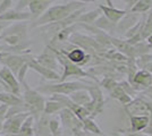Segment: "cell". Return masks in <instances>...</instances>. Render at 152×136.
Listing matches in <instances>:
<instances>
[{"instance_id":"6da1fadb","label":"cell","mask_w":152,"mask_h":136,"mask_svg":"<svg viewBox=\"0 0 152 136\" xmlns=\"http://www.w3.org/2000/svg\"><path fill=\"white\" fill-rule=\"evenodd\" d=\"M86 5H88V2H85V1H69V2H66L63 5L51 6L45 10V13L41 17H39L37 20L32 22L30 24V27L31 28H39L41 26L66 20L72 14H74L80 9H83V7H85Z\"/></svg>"},{"instance_id":"7a4b0ae2","label":"cell","mask_w":152,"mask_h":136,"mask_svg":"<svg viewBox=\"0 0 152 136\" xmlns=\"http://www.w3.org/2000/svg\"><path fill=\"white\" fill-rule=\"evenodd\" d=\"M20 85L24 86V90L20 93V99L25 105L26 110L30 115L34 117V119H38L43 113L45 104V97L41 93H39L37 90L31 89L25 82Z\"/></svg>"},{"instance_id":"3957f363","label":"cell","mask_w":152,"mask_h":136,"mask_svg":"<svg viewBox=\"0 0 152 136\" xmlns=\"http://www.w3.org/2000/svg\"><path fill=\"white\" fill-rule=\"evenodd\" d=\"M90 86L82 82H61V83H56V84H43L39 86L37 91L39 93L43 94H60V95H70L72 93H74L76 91L81 90H89Z\"/></svg>"},{"instance_id":"277c9868","label":"cell","mask_w":152,"mask_h":136,"mask_svg":"<svg viewBox=\"0 0 152 136\" xmlns=\"http://www.w3.org/2000/svg\"><path fill=\"white\" fill-rule=\"evenodd\" d=\"M51 48H52L53 51H55V55H56V57H57V60H58V63H59V65H61L64 68L63 75L60 76V79H59L58 83L65 82V79L68 78L69 76H76V77H92L89 73H86L85 71H83L80 66L75 65V64H73V63H70L65 55H63L60 51H58V49L53 48V47H51Z\"/></svg>"},{"instance_id":"5b68a950","label":"cell","mask_w":152,"mask_h":136,"mask_svg":"<svg viewBox=\"0 0 152 136\" xmlns=\"http://www.w3.org/2000/svg\"><path fill=\"white\" fill-rule=\"evenodd\" d=\"M33 58H34V56L31 55V53H26V55H7L6 57L0 59V66L9 69L16 76L18 71L22 68V66L27 64Z\"/></svg>"},{"instance_id":"8992f818","label":"cell","mask_w":152,"mask_h":136,"mask_svg":"<svg viewBox=\"0 0 152 136\" xmlns=\"http://www.w3.org/2000/svg\"><path fill=\"white\" fill-rule=\"evenodd\" d=\"M28 116H30L28 112H24V113H19V115H16V116H13L6 119L2 124L1 134H5L8 136H16L18 134L24 120Z\"/></svg>"},{"instance_id":"52a82bcc","label":"cell","mask_w":152,"mask_h":136,"mask_svg":"<svg viewBox=\"0 0 152 136\" xmlns=\"http://www.w3.org/2000/svg\"><path fill=\"white\" fill-rule=\"evenodd\" d=\"M34 59L39 65L43 66L45 68L56 71V73H58L59 68H60V65L58 63L55 51L50 45H47L45 49L42 51V53H40L38 57H34Z\"/></svg>"},{"instance_id":"ba28073f","label":"cell","mask_w":152,"mask_h":136,"mask_svg":"<svg viewBox=\"0 0 152 136\" xmlns=\"http://www.w3.org/2000/svg\"><path fill=\"white\" fill-rule=\"evenodd\" d=\"M59 117H60V120H61V123H63L64 126H65L66 128L70 129L72 132H74L75 135L82 132V129H83L82 121H81L69 109L64 108L63 110L59 112Z\"/></svg>"},{"instance_id":"9c48e42d","label":"cell","mask_w":152,"mask_h":136,"mask_svg":"<svg viewBox=\"0 0 152 136\" xmlns=\"http://www.w3.org/2000/svg\"><path fill=\"white\" fill-rule=\"evenodd\" d=\"M0 79L8 87L10 93H13L14 95H16V97H20V93H22L20 87H22V85L18 83V81L16 79V76L12 71L5 68V67H2L0 69Z\"/></svg>"},{"instance_id":"30bf717a","label":"cell","mask_w":152,"mask_h":136,"mask_svg":"<svg viewBox=\"0 0 152 136\" xmlns=\"http://www.w3.org/2000/svg\"><path fill=\"white\" fill-rule=\"evenodd\" d=\"M28 22H16L14 24H9L0 35H16L20 39L28 41Z\"/></svg>"},{"instance_id":"8fae6325","label":"cell","mask_w":152,"mask_h":136,"mask_svg":"<svg viewBox=\"0 0 152 136\" xmlns=\"http://www.w3.org/2000/svg\"><path fill=\"white\" fill-rule=\"evenodd\" d=\"M53 1L51 0H30L28 4V13L31 14V20L34 22L39 17H41L45 10L51 7Z\"/></svg>"},{"instance_id":"7c38bea8","label":"cell","mask_w":152,"mask_h":136,"mask_svg":"<svg viewBox=\"0 0 152 136\" xmlns=\"http://www.w3.org/2000/svg\"><path fill=\"white\" fill-rule=\"evenodd\" d=\"M58 51H60L63 55H65L70 63H73V64H75L77 66L85 65L91 58L90 55H86L80 48H73L68 51H64V50H58Z\"/></svg>"},{"instance_id":"4fadbf2b","label":"cell","mask_w":152,"mask_h":136,"mask_svg":"<svg viewBox=\"0 0 152 136\" xmlns=\"http://www.w3.org/2000/svg\"><path fill=\"white\" fill-rule=\"evenodd\" d=\"M27 65H28V68H30V69L37 71L38 74H40V75H41L43 78H45V79H49V81H57V82H59V79H60L59 73L50 71V69L45 68V67H43V66L39 65L38 63L35 61V59L34 58L31 59V60L27 63Z\"/></svg>"},{"instance_id":"5bb4252c","label":"cell","mask_w":152,"mask_h":136,"mask_svg":"<svg viewBox=\"0 0 152 136\" xmlns=\"http://www.w3.org/2000/svg\"><path fill=\"white\" fill-rule=\"evenodd\" d=\"M31 20V14L27 10L25 12H16L10 9L5 14L0 15V22L4 23H12V22H30Z\"/></svg>"},{"instance_id":"9a60e30c","label":"cell","mask_w":152,"mask_h":136,"mask_svg":"<svg viewBox=\"0 0 152 136\" xmlns=\"http://www.w3.org/2000/svg\"><path fill=\"white\" fill-rule=\"evenodd\" d=\"M107 4H109L110 6H103V5H99V9L101 10L102 13L104 14V17L108 18L113 24H118V22L126 15V10H119L116 9L111 6V2L107 1Z\"/></svg>"},{"instance_id":"2e32d148","label":"cell","mask_w":152,"mask_h":136,"mask_svg":"<svg viewBox=\"0 0 152 136\" xmlns=\"http://www.w3.org/2000/svg\"><path fill=\"white\" fill-rule=\"evenodd\" d=\"M34 136H52L49 129V116L41 115L34 121Z\"/></svg>"},{"instance_id":"e0dca14e","label":"cell","mask_w":152,"mask_h":136,"mask_svg":"<svg viewBox=\"0 0 152 136\" xmlns=\"http://www.w3.org/2000/svg\"><path fill=\"white\" fill-rule=\"evenodd\" d=\"M68 97H69L74 103H76L77 105H81V107H85L91 101V97H90L89 91L86 90L76 91L74 93H72L70 95H68Z\"/></svg>"},{"instance_id":"ac0fdd59","label":"cell","mask_w":152,"mask_h":136,"mask_svg":"<svg viewBox=\"0 0 152 136\" xmlns=\"http://www.w3.org/2000/svg\"><path fill=\"white\" fill-rule=\"evenodd\" d=\"M137 20H139V17L132 13H131V15H125L121 20V22L117 24V32L121 33L131 30L134 26V24L137 23Z\"/></svg>"},{"instance_id":"d6986e66","label":"cell","mask_w":152,"mask_h":136,"mask_svg":"<svg viewBox=\"0 0 152 136\" xmlns=\"http://www.w3.org/2000/svg\"><path fill=\"white\" fill-rule=\"evenodd\" d=\"M0 102L4 103L7 107H14V105H22L23 101L19 97L14 95L10 92H6L2 91L0 92Z\"/></svg>"},{"instance_id":"ffe728a7","label":"cell","mask_w":152,"mask_h":136,"mask_svg":"<svg viewBox=\"0 0 152 136\" xmlns=\"http://www.w3.org/2000/svg\"><path fill=\"white\" fill-rule=\"evenodd\" d=\"M133 82L135 84L141 85L142 87H150L152 84V75L151 73L146 71H137L133 78Z\"/></svg>"},{"instance_id":"44dd1931","label":"cell","mask_w":152,"mask_h":136,"mask_svg":"<svg viewBox=\"0 0 152 136\" xmlns=\"http://www.w3.org/2000/svg\"><path fill=\"white\" fill-rule=\"evenodd\" d=\"M34 121H35L34 117L30 115L24 120L18 134L16 136H34Z\"/></svg>"},{"instance_id":"7402d4cb","label":"cell","mask_w":152,"mask_h":136,"mask_svg":"<svg viewBox=\"0 0 152 136\" xmlns=\"http://www.w3.org/2000/svg\"><path fill=\"white\" fill-rule=\"evenodd\" d=\"M132 123V130L133 132H140L144 129L150 123V119L148 116H133L131 117Z\"/></svg>"},{"instance_id":"603a6c76","label":"cell","mask_w":152,"mask_h":136,"mask_svg":"<svg viewBox=\"0 0 152 136\" xmlns=\"http://www.w3.org/2000/svg\"><path fill=\"white\" fill-rule=\"evenodd\" d=\"M110 94H111V97H113L117 99L121 104H127V103H131V102H132L131 97H129L126 92L121 89L119 85H117L115 89H113V90L110 91Z\"/></svg>"},{"instance_id":"cb8c5ba5","label":"cell","mask_w":152,"mask_h":136,"mask_svg":"<svg viewBox=\"0 0 152 136\" xmlns=\"http://www.w3.org/2000/svg\"><path fill=\"white\" fill-rule=\"evenodd\" d=\"M65 107L60 102H57V101H53V100L49 99L48 101H45L43 115H45V116H51V115H53L56 112H60Z\"/></svg>"},{"instance_id":"d4e9b609","label":"cell","mask_w":152,"mask_h":136,"mask_svg":"<svg viewBox=\"0 0 152 136\" xmlns=\"http://www.w3.org/2000/svg\"><path fill=\"white\" fill-rule=\"evenodd\" d=\"M100 16H101V10L98 8V9H95V10H91V12H89V13L82 14V15L78 17V20H77V23L82 22V23L92 24V23H94L95 20H98Z\"/></svg>"},{"instance_id":"484cf974","label":"cell","mask_w":152,"mask_h":136,"mask_svg":"<svg viewBox=\"0 0 152 136\" xmlns=\"http://www.w3.org/2000/svg\"><path fill=\"white\" fill-rule=\"evenodd\" d=\"M152 7V1L149 0H140L136 1L135 5L131 8V13H145L146 10H149Z\"/></svg>"},{"instance_id":"4316f807","label":"cell","mask_w":152,"mask_h":136,"mask_svg":"<svg viewBox=\"0 0 152 136\" xmlns=\"http://www.w3.org/2000/svg\"><path fill=\"white\" fill-rule=\"evenodd\" d=\"M82 125H83V129L89 130L91 133H94V134H98V135H101L102 134V132L100 130V128L98 127V125H96V124L93 121V119L90 118V117L83 120Z\"/></svg>"},{"instance_id":"83f0119b","label":"cell","mask_w":152,"mask_h":136,"mask_svg":"<svg viewBox=\"0 0 152 136\" xmlns=\"http://www.w3.org/2000/svg\"><path fill=\"white\" fill-rule=\"evenodd\" d=\"M94 25L98 27V28H101L103 31H111L114 28L115 24H113L110 20L106 18L104 16H100L98 20L94 22Z\"/></svg>"},{"instance_id":"f1b7e54d","label":"cell","mask_w":152,"mask_h":136,"mask_svg":"<svg viewBox=\"0 0 152 136\" xmlns=\"http://www.w3.org/2000/svg\"><path fill=\"white\" fill-rule=\"evenodd\" d=\"M49 129L52 136H60V121L57 118L49 119Z\"/></svg>"},{"instance_id":"f546056e","label":"cell","mask_w":152,"mask_h":136,"mask_svg":"<svg viewBox=\"0 0 152 136\" xmlns=\"http://www.w3.org/2000/svg\"><path fill=\"white\" fill-rule=\"evenodd\" d=\"M14 8V0H0V15Z\"/></svg>"},{"instance_id":"4dcf8cb0","label":"cell","mask_w":152,"mask_h":136,"mask_svg":"<svg viewBox=\"0 0 152 136\" xmlns=\"http://www.w3.org/2000/svg\"><path fill=\"white\" fill-rule=\"evenodd\" d=\"M30 0H18V1H14V10L16 12H25L26 8H28Z\"/></svg>"},{"instance_id":"1f68e13d","label":"cell","mask_w":152,"mask_h":136,"mask_svg":"<svg viewBox=\"0 0 152 136\" xmlns=\"http://www.w3.org/2000/svg\"><path fill=\"white\" fill-rule=\"evenodd\" d=\"M28 69H30V68H28V65H27V64H25V65L22 66V68L18 71L17 75H16V79L18 81L19 84H23V83H24L25 75H26V73H27V71H28Z\"/></svg>"},{"instance_id":"d6a6232c","label":"cell","mask_w":152,"mask_h":136,"mask_svg":"<svg viewBox=\"0 0 152 136\" xmlns=\"http://www.w3.org/2000/svg\"><path fill=\"white\" fill-rule=\"evenodd\" d=\"M102 85H103L106 89H108L109 91H111L113 89H115V87L117 86V83L115 82L113 78H106V79L102 82Z\"/></svg>"},{"instance_id":"836d02e7","label":"cell","mask_w":152,"mask_h":136,"mask_svg":"<svg viewBox=\"0 0 152 136\" xmlns=\"http://www.w3.org/2000/svg\"><path fill=\"white\" fill-rule=\"evenodd\" d=\"M8 110V107L5 104H1L0 105V124H4L5 119H6V113Z\"/></svg>"},{"instance_id":"e575fe53","label":"cell","mask_w":152,"mask_h":136,"mask_svg":"<svg viewBox=\"0 0 152 136\" xmlns=\"http://www.w3.org/2000/svg\"><path fill=\"white\" fill-rule=\"evenodd\" d=\"M9 25V23H4V22H0V34H1V32L6 28L7 26Z\"/></svg>"},{"instance_id":"d590c367","label":"cell","mask_w":152,"mask_h":136,"mask_svg":"<svg viewBox=\"0 0 152 136\" xmlns=\"http://www.w3.org/2000/svg\"><path fill=\"white\" fill-rule=\"evenodd\" d=\"M146 40H148V43H149L150 45H152V35H151V36H149Z\"/></svg>"},{"instance_id":"8d00e7d4","label":"cell","mask_w":152,"mask_h":136,"mask_svg":"<svg viewBox=\"0 0 152 136\" xmlns=\"http://www.w3.org/2000/svg\"><path fill=\"white\" fill-rule=\"evenodd\" d=\"M149 89H150V92H151V93H152V84H151V86H150Z\"/></svg>"},{"instance_id":"74e56055","label":"cell","mask_w":152,"mask_h":136,"mask_svg":"<svg viewBox=\"0 0 152 136\" xmlns=\"http://www.w3.org/2000/svg\"><path fill=\"white\" fill-rule=\"evenodd\" d=\"M0 136H8V135H5V134H1V133H0Z\"/></svg>"},{"instance_id":"f35d334b","label":"cell","mask_w":152,"mask_h":136,"mask_svg":"<svg viewBox=\"0 0 152 136\" xmlns=\"http://www.w3.org/2000/svg\"><path fill=\"white\" fill-rule=\"evenodd\" d=\"M1 68H2V67H1V66H0V69H1Z\"/></svg>"}]
</instances>
